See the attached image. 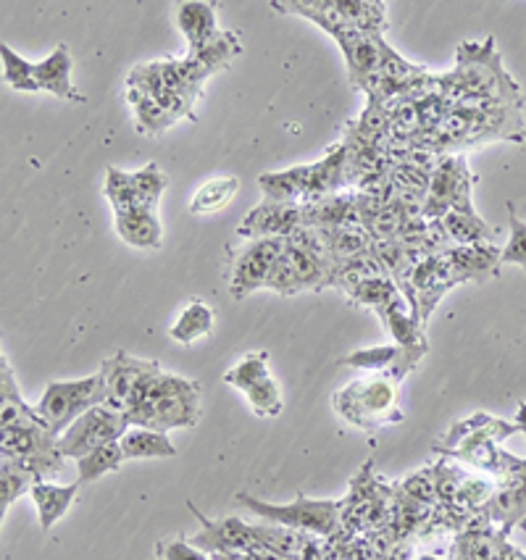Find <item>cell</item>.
<instances>
[{
  "mask_svg": "<svg viewBox=\"0 0 526 560\" xmlns=\"http://www.w3.org/2000/svg\"><path fill=\"white\" fill-rule=\"evenodd\" d=\"M279 11H295L305 19H311L314 24H319L322 30H327L329 35L340 43L342 54L348 61V74L350 84L355 90H363L369 95V101L379 103L382 101V71H385V58L389 45L385 43V35H374V32H363L348 24L335 22L322 11H316L311 5V0H288V3H271Z\"/></svg>",
  "mask_w": 526,
  "mask_h": 560,
  "instance_id": "cell-1",
  "label": "cell"
},
{
  "mask_svg": "<svg viewBox=\"0 0 526 560\" xmlns=\"http://www.w3.org/2000/svg\"><path fill=\"white\" fill-rule=\"evenodd\" d=\"M127 419L129 424L164 434L174 429H192L200 421V384L161 371Z\"/></svg>",
  "mask_w": 526,
  "mask_h": 560,
  "instance_id": "cell-2",
  "label": "cell"
},
{
  "mask_svg": "<svg viewBox=\"0 0 526 560\" xmlns=\"http://www.w3.org/2000/svg\"><path fill=\"white\" fill-rule=\"evenodd\" d=\"M400 382L395 374H369L363 380L346 384L335 395V410L342 421L376 432L387 424H400L406 416L398 408Z\"/></svg>",
  "mask_w": 526,
  "mask_h": 560,
  "instance_id": "cell-3",
  "label": "cell"
},
{
  "mask_svg": "<svg viewBox=\"0 0 526 560\" xmlns=\"http://www.w3.org/2000/svg\"><path fill=\"white\" fill-rule=\"evenodd\" d=\"M235 503L248 508L253 516L264 518L266 524L288 526L316 537L332 539L342 532V500H311L297 494L288 505L266 503V500L253 498L248 492H237Z\"/></svg>",
  "mask_w": 526,
  "mask_h": 560,
  "instance_id": "cell-4",
  "label": "cell"
},
{
  "mask_svg": "<svg viewBox=\"0 0 526 560\" xmlns=\"http://www.w3.org/2000/svg\"><path fill=\"white\" fill-rule=\"evenodd\" d=\"M103 402H106V380L97 371V374L77 382H50L35 410L45 429L61 438L80 416L87 413L90 408L103 406Z\"/></svg>",
  "mask_w": 526,
  "mask_h": 560,
  "instance_id": "cell-5",
  "label": "cell"
},
{
  "mask_svg": "<svg viewBox=\"0 0 526 560\" xmlns=\"http://www.w3.org/2000/svg\"><path fill=\"white\" fill-rule=\"evenodd\" d=\"M513 432H518L516 424H505V421L492 419L487 427L466 434L456 447H451V451H440V453H443V458H456L460 464L477 468V471H482L484 477H492L498 481L500 477H505V474L516 471L518 466H524L526 460V458H516V455L505 453L503 447H500V442L511 438Z\"/></svg>",
  "mask_w": 526,
  "mask_h": 560,
  "instance_id": "cell-6",
  "label": "cell"
},
{
  "mask_svg": "<svg viewBox=\"0 0 526 560\" xmlns=\"http://www.w3.org/2000/svg\"><path fill=\"white\" fill-rule=\"evenodd\" d=\"M0 453H3V458L27 466L40 481L63 471V453L58 451V438L43 424L3 429Z\"/></svg>",
  "mask_w": 526,
  "mask_h": 560,
  "instance_id": "cell-7",
  "label": "cell"
},
{
  "mask_svg": "<svg viewBox=\"0 0 526 560\" xmlns=\"http://www.w3.org/2000/svg\"><path fill=\"white\" fill-rule=\"evenodd\" d=\"M101 374L106 380V402L103 406L127 416L142 400L155 376L161 374V366L155 361H142V358H132L125 350H119L114 358L103 361Z\"/></svg>",
  "mask_w": 526,
  "mask_h": 560,
  "instance_id": "cell-8",
  "label": "cell"
},
{
  "mask_svg": "<svg viewBox=\"0 0 526 560\" xmlns=\"http://www.w3.org/2000/svg\"><path fill=\"white\" fill-rule=\"evenodd\" d=\"M127 429L129 419L125 413L108 406H95L58 438V451L63 453V458L80 460L82 455L93 453L108 442H119Z\"/></svg>",
  "mask_w": 526,
  "mask_h": 560,
  "instance_id": "cell-9",
  "label": "cell"
},
{
  "mask_svg": "<svg viewBox=\"0 0 526 560\" xmlns=\"http://www.w3.org/2000/svg\"><path fill=\"white\" fill-rule=\"evenodd\" d=\"M324 288H332V266H327L322 258L311 256L308 250L292 245L288 240L282 258L277 260L269 279H266V290L282 298H292L303 290L319 292Z\"/></svg>",
  "mask_w": 526,
  "mask_h": 560,
  "instance_id": "cell-10",
  "label": "cell"
},
{
  "mask_svg": "<svg viewBox=\"0 0 526 560\" xmlns=\"http://www.w3.org/2000/svg\"><path fill=\"white\" fill-rule=\"evenodd\" d=\"M471 172L464 159L458 155H445L440 166L434 168L430 195H426L421 219L440 221L451 211H466L471 206Z\"/></svg>",
  "mask_w": 526,
  "mask_h": 560,
  "instance_id": "cell-11",
  "label": "cell"
},
{
  "mask_svg": "<svg viewBox=\"0 0 526 560\" xmlns=\"http://www.w3.org/2000/svg\"><path fill=\"white\" fill-rule=\"evenodd\" d=\"M284 247H288V240L282 237L250 240V245L239 253L230 273V292L235 301H243L250 292L266 288V279H269L277 260L282 258Z\"/></svg>",
  "mask_w": 526,
  "mask_h": 560,
  "instance_id": "cell-12",
  "label": "cell"
},
{
  "mask_svg": "<svg viewBox=\"0 0 526 560\" xmlns=\"http://www.w3.org/2000/svg\"><path fill=\"white\" fill-rule=\"evenodd\" d=\"M187 508H190L195 518H198L200 526H203V532H198L195 537H190V542L195 547H200L203 552H208V556H217V552L258 550L256 524H245L243 518H235V516L211 521L206 518L192 503H187Z\"/></svg>",
  "mask_w": 526,
  "mask_h": 560,
  "instance_id": "cell-13",
  "label": "cell"
},
{
  "mask_svg": "<svg viewBox=\"0 0 526 560\" xmlns=\"http://www.w3.org/2000/svg\"><path fill=\"white\" fill-rule=\"evenodd\" d=\"M482 516L500 532L509 534L513 526H526V460L516 471L505 474L495 481L492 498L482 508Z\"/></svg>",
  "mask_w": 526,
  "mask_h": 560,
  "instance_id": "cell-14",
  "label": "cell"
},
{
  "mask_svg": "<svg viewBox=\"0 0 526 560\" xmlns=\"http://www.w3.org/2000/svg\"><path fill=\"white\" fill-rule=\"evenodd\" d=\"M301 226H305V206L295 203H266L256 206L248 217L243 219L237 234L245 240H264V237H282L288 240Z\"/></svg>",
  "mask_w": 526,
  "mask_h": 560,
  "instance_id": "cell-15",
  "label": "cell"
},
{
  "mask_svg": "<svg viewBox=\"0 0 526 560\" xmlns=\"http://www.w3.org/2000/svg\"><path fill=\"white\" fill-rule=\"evenodd\" d=\"M311 5L348 27L374 35H385L387 30V5L379 0H311Z\"/></svg>",
  "mask_w": 526,
  "mask_h": 560,
  "instance_id": "cell-16",
  "label": "cell"
},
{
  "mask_svg": "<svg viewBox=\"0 0 526 560\" xmlns=\"http://www.w3.org/2000/svg\"><path fill=\"white\" fill-rule=\"evenodd\" d=\"M421 353H411V350H402L400 345H382V348H369V350H355L342 358V366L369 371V374H395L398 380H406L408 371L419 366Z\"/></svg>",
  "mask_w": 526,
  "mask_h": 560,
  "instance_id": "cell-17",
  "label": "cell"
},
{
  "mask_svg": "<svg viewBox=\"0 0 526 560\" xmlns=\"http://www.w3.org/2000/svg\"><path fill=\"white\" fill-rule=\"evenodd\" d=\"M258 550L271 552L282 560H324L322 547L314 539L305 537V532L288 529L277 524H256Z\"/></svg>",
  "mask_w": 526,
  "mask_h": 560,
  "instance_id": "cell-18",
  "label": "cell"
},
{
  "mask_svg": "<svg viewBox=\"0 0 526 560\" xmlns=\"http://www.w3.org/2000/svg\"><path fill=\"white\" fill-rule=\"evenodd\" d=\"M376 314H379L382 324H385V329L389 331L395 345H400L402 350H411V353L426 355L430 345H426L424 337V324H421V318L408 308L406 298H395L393 303H387L385 308H379Z\"/></svg>",
  "mask_w": 526,
  "mask_h": 560,
  "instance_id": "cell-19",
  "label": "cell"
},
{
  "mask_svg": "<svg viewBox=\"0 0 526 560\" xmlns=\"http://www.w3.org/2000/svg\"><path fill=\"white\" fill-rule=\"evenodd\" d=\"M451 264L464 277V282H487L498 277L503 264V247L498 245H456L445 250Z\"/></svg>",
  "mask_w": 526,
  "mask_h": 560,
  "instance_id": "cell-20",
  "label": "cell"
},
{
  "mask_svg": "<svg viewBox=\"0 0 526 560\" xmlns=\"http://www.w3.org/2000/svg\"><path fill=\"white\" fill-rule=\"evenodd\" d=\"M116 232L127 245L138 247V250H155L164 240L155 208H132V211L116 213Z\"/></svg>",
  "mask_w": 526,
  "mask_h": 560,
  "instance_id": "cell-21",
  "label": "cell"
},
{
  "mask_svg": "<svg viewBox=\"0 0 526 560\" xmlns=\"http://www.w3.org/2000/svg\"><path fill=\"white\" fill-rule=\"evenodd\" d=\"M71 69H74V61H71L67 45L61 43L48 58L37 61L35 80L45 93H54L56 97H63V101H82L74 82H71Z\"/></svg>",
  "mask_w": 526,
  "mask_h": 560,
  "instance_id": "cell-22",
  "label": "cell"
},
{
  "mask_svg": "<svg viewBox=\"0 0 526 560\" xmlns=\"http://www.w3.org/2000/svg\"><path fill=\"white\" fill-rule=\"evenodd\" d=\"M311 172H314V166H295L288 168V172L261 174V177H258V185H261L266 200L305 206L311 190Z\"/></svg>",
  "mask_w": 526,
  "mask_h": 560,
  "instance_id": "cell-23",
  "label": "cell"
},
{
  "mask_svg": "<svg viewBox=\"0 0 526 560\" xmlns=\"http://www.w3.org/2000/svg\"><path fill=\"white\" fill-rule=\"evenodd\" d=\"M27 424H43L37 410L24 402L14 371L9 369V361H0V427H27ZM45 427V424H43Z\"/></svg>",
  "mask_w": 526,
  "mask_h": 560,
  "instance_id": "cell-24",
  "label": "cell"
},
{
  "mask_svg": "<svg viewBox=\"0 0 526 560\" xmlns=\"http://www.w3.org/2000/svg\"><path fill=\"white\" fill-rule=\"evenodd\" d=\"M80 481L74 485H50V481H37L32 487L30 494L37 505V518H40V529L50 532L54 529L56 521H61L67 516V511L74 505L77 492H80Z\"/></svg>",
  "mask_w": 526,
  "mask_h": 560,
  "instance_id": "cell-25",
  "label": "cell"
},
{
  "mask_svg": "<svg viewBox=\"0 0 526 560\" xmlns=\"http://www.w3.org/2000/svg\"><path fill=\"white\" fill-rule=\"evenodd\" d=\"M177 24L182 35L187 37V48L190 50H198L200 45H206L211 37L219 35L217 9H213V3H203V0H185V3H179Z\"/></svg>",
  "mask_w": 526,
  "mask_h": 560,
  "instance_id": "cell-26",
  "label": "cell"
},
{
  "mask_svg": "<svg viewBox=\"0 0 526 560\" xmlns=\"http://www.w3.org/2000/svg\"><path fill=\"white\" fill-rule=\"evenodd\" d=\"M355 224H361L355 192L329 195V198L319 200V203L305 206V226H355Z\"/></svg>",
  "mask_w": 526,
  "mask_h": 560,
  "instance_id": "cell-27",
  "label": "cell"
},
{
  "mask_svg": "<svg viewBox=\"0 0 526 560\" xmlns=\"http://www.w3.org/2000/svg\"><path fill=\"white\" fill-rule=\"evenodd\" d=\"M440 226H443L445 237L451 240L453 245H492V240H495L498 234V230H492L474 208L445 213V217L440 219Z\"/></svg>",
  "mask_w": 526,
  "mask_h": 560,
  "instance_id": "cell-28",
  "label": "cell"
},
{
  "mask_svg": "<svg viewBox=\"0 0 526 560\" xmlns=\"http://www.w3.org/2000/svg\"><path fill=\"white\" fill-rule=\"evenodd\" d=\"M121 451H125L127 460H151V458H174L177 447L168 440V434L155 432L148 427L129 424L125 438L119 440Z\"/></svg>",
  "mask_w": 526,
  "mask_h": 560,
  "instance_id": "cell-29",
  "label": "cell"
},
{
  "mask_svg": "<svg viewBox=\"0 0 526 560\" xmlns=\"http://www.w3.org/2000/svg\"><path fill=\"white\" fill-rule=\"evenodd\" d=\"M213 329V311L211 305L203 301H190L185 305L177 322L168 329V337L179 345H192L198 340H206Z\"/></svg>",
  "mask_w": 526,
  "mask_h": 560,
  "instance_id": "cell-30",
  "label": "cell"
},
{
  "mask_svg": "<svg viewBox=\"0 0 526 560\" xmlns=\"http://www.w3.org/2000/svg\"><path fill=\"white\" fill-rule=\"evenodd\" d=\"M239 50H243V45H239L235 32H219L217 37H211L206 45H200L198 50H190L187 58H192V61H198L200 67H203L208 74H219V71L226 69L232 63V58H235Z\"/></svg>",
  "mask_w": 526,
  "mask_h": 560,
  "instance_id": "cell-31",
  "label": "cell"
},
{
  "mask_svg": "<svg viewBox=\"0 0 526 560\" xmlns=\"http://www.w3.org/2000/svg\"><path fill=\"white\" fill-rule=\"evenodd\" d=\"M125 460V451H121L119 442H108V445L97 447V451L82 455V458L77 460V477H80L77 481H80V485H93V481L101 479L103 474L119 471Z\"/></svg>",
  "mask_w": 526,
  "mask_h": 560,
  "instance_id": "cell-32",
  "label": "cell"
},
{
  "mask_svg": "<svg viewBox=\"0 0 526 560\" xmlns=\"http://www.w3.org/2000/svg\"><path fill=\"white\" fill-rule=\"evenodd\" d=\"M129 103L135 106V127H138V132L142 135L159 137L164 135L172 124H177V116H172L166 108H161L151 95L129 90Z\"/></svg>",
  "mask_w": 526,
  "mask_h": 560,
  "instance_id": "cell-33",
  "label": "cell"
},
{
  "mask_svg": "<svg viewBox=\"0 0 526 560\" xmlns=\"http://www.w3.org/2000/svg\"><path fill=\"white\" fill-rule=\"evenodd\" d=\"M239 192V179L237 177H217L208 179L190 200V213L200 217V213H217L222 211L235 200Z\"/></svg>",
  "mask_w": 526,
  "mask_h": 560,
  "instance_id": "cell-34",
  "label": "cell"
},
{
  "mask_svg": "<svg viewBox=\"0 0 526 560\" xmlns=\"http://www.w3.org/2000/svg\"><path fill=\"white\" fill-rule=\"evenodd\" d=\"M37 481L40 479H37L27 466L9 458L0 460V516H5L9 508L14 505L24 492H30Z\"/></svg>",
  "mask_w": 526,
  "mask_h": 560,
  "instance_id": "cell-35",
  "label": "cell"
},
{
  "mask_svg": "<svg viewBox=\"0 0 526 560\" xmlns=\"http://www.w3.org/2000/svg\"><path fill=\"white\" fill-rule=\"evenodd\" d=\"M0 58H3V80L11 90H19V93H37V90H40V84L35 80L37 63L19 56L16 50H11L5 43L0 45Z\"/></svg>",
  "mask_w": 526,
  "mask_h": 560,
  "instance_id": "cell-36",
  "label": "cell"
},
{
  "mask_svg": "<svg viewBox=\"0 0 526 560\" xmlns=\"http://www.w3.org/2000/svg\"><path fill=\"white\" fill-rule=\"evenodd\" d=\"M400 295L402 292L398 288V282H395L389 273H382V277L369 279V282H363V284H359V288H353L348 292L350 303L369 305V308H374V311L385 308L387 303H393L395 298H400Z\"/></svg>",
  "mask_w": 526,
  "mask_h": 560,
  "instance_id": "cell-37",
  "label": "cell"
},
{
  "mask_svg": "<svg viewBox=\"0 0 526 560\" xmlns=\"http://www.w3.org/2000/svg\"><path fill=\"white\" fill-rule=\"evenodd\" d=\"M248 397L253 413L256 416H266V419H277L279 413H282L284 408V400H282V393H279V384L274 382V376H266V380L256 382L253 387H248L243 393Z\"/></svg>",
  "mask_w": 526,
  "mask_h": 560,
  "instance_id": "cell-38",
  "label": "cell"
},
{
  "mask_svg": "<svg viewBox=\"0 0 526 560\" xmlns=\"http://www.w3.org/2000/svg\"><path fill=\"white\" fill-rule=\"evenodd\" d=\"M106 198L112 200L114 213L132 211V208H145L140 203L138 192H135L132 174L119 172V168H114V166H108V172H106Z\"/></svg>",
  "mask_w": 526,
  "mask_h": 560,
  "instance_id": "cell-39",
  "label": "cell"
},
{
  "mask_svg": "<svg viewBox=\"0 0 526 560\" xmlns=\"http://www.w3.org/2000/svg\"><path fill=\"white\" fill-rule=\"evenodd\" d=\"M269 353H253V355H245L243 361L237 363V366H232L230 371L224 374V384H230V387L239 389V393H245V389L253 387L256 382L266 380L269 374Z\"/></svg>",
  "mask_w": 526,
  "mask_h": 560,
  "instance_id": "cell-40",
  "label": "cell"
},
{
  "mask_svg": "<svg viewBox=\"0 0 526 560\" xmlns=\"http://www.w3.org/2000/svg\"><path fill=\"white\" fill-rule=\"evenodd\" d=\"M432 474H434V494H437V503H443V508L456 505L460 485H464L466 477H469L471 471H466V468H458L456 464L451 466L443 458L437 466L432 468Z\"/></svg>",
  "mask_w": 526,
  "mask_h": 560,
  "instance_id": "cell-41",
  "label": "cell"
},
{
  "mask_svg": "<svg viewBox=\"0 0 526 560\" xmlns=\"http://www.w3.org/2000/svg\"><path fill=\"white\" fill-rule=\"evenodd\" d=\"M132 185H135V192H138L140 203L145 208H155L159 198L168 187V177L161 172L155 161H151L145 168H140V172L132 174Z\"/></svg>",
  "mask_w": 526,
  "mask_h": 560,
  "instance_id": "cell-42",
  "label": "cell"
},
{
  "mask_svg": "<svg viewBox=\"0 0 526 560\" xmlns=\"http://www.w3.org/2000/svg\"><path fill=\"white\" fill-rule=\"evenodd\" d=\"M509 224H511V237L503 247V264L522 266V269H526V224L516 217L513 206H509Z\"/></svg>",
  "mask_w": 526,
  "mask_h": 560,
  "instance_id": "cell-43",
  "label": "cell"
},
{
  "mask_svg": "<svg viewBox=\"0 0 526 560\" xmlns=\"http://www.w3.org/2000/svg\"><path fill=\"white\" fill-rule=\"evenodd\" d=\"M155 558L159 560H211L208 552L195 547L187 539H164L155 547Z\"/></svg>",
  "mask_w": 526,
  "mask_h": 560,
  "instance_id": "cell-44",
  "label": "cell"
},
{
  "mask_svg": "<svg viewBox=\"0 0 526 560\" xmlns=\"http://www.w3.org/2000/svg\"><path fill=\"white\" fill-rule=\"evenodd\" d=\"M398 487H400V492L408 494V498L421 500V503L437 505V494H434V474H432V468H430V471H419V474H413V477L402 479Z\"/></svg>",
  "mask_w": 526,
  "mask_h": 560,
  "instance_id": "cell-45",
  "label": "cell"
},
{
  "mask_svg": "<svg viewBox=\"0 0 526 560\" xmlns=\"http://www.w3.org/2000/svg\"><path fill=\"white\" fill-rule=\"evenodd\" d=\"M498 560H526L524 552H522V550H516V547H513V545L509 542V534H503V532H500Z\"/></svg>",
  "mask_w": 526,
  "mask_h": 560,
  "instance_id": "cell-46",
  "label": "cell"
},
{
  "mask_svg": "<svg viewBox=\"0 0 526 560\" xmlns=\"http://www.w3.org/2000/svg\"><path fill=\"white\" fill-rule=\"evenodd\" d=\"M516 429L526 438V402H518V413H516Z\"/></svg>",
  "mask_w": 526,
  "mask_h": 560,
  "instance_id": "cell-47",
  "label": "cell"
},
{
  "mask_svg": "<svg viewBox=\"0 0 526 560\" xmlns=\"http://www.w3.org/2000/svg\"><path fill=\"white\" fill-rule=\"evenodd\" d=\"M416 560H443V558H437V556H419Z\"/></svg>",
  "mask_w": 526,
  "mask_h": 560,
  "instance_id": "cell-48",
  "label": "cell"
}]
</instances>
